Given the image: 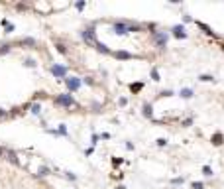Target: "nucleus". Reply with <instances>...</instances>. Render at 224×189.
Returning <instances> with one entry per match:
<instances>
[{
    "label": "nucleus",
    "mask_w": 224,
    "mask_h": 189,
    "mask_svg": "<svg viewBox=\"0 0 224 189\" xmlns=\"http://www.w3.org/2000/svg\"><path fill=\"white\" fill-rule=\"evenodd\" d=\"M171 183H173V185H179V183H183V177H175L173 181H171Z\"/></svg>",
    "instance_id": "obj_27"
},
{
    "label": "nucleus",
    "mask_w": 224,
    "mask_h": 189,
    "mask_svg": "<svg viewBox=\"0 0 224 189\" xmlns=\"http://www.w3.org/2000/svg\"><path fill=\"white\" fill-rule=\"evenodd\" d=\"M55 47H57V51H59V53H67V49H65V46H61V43H57Z\"/></svg>",
    "instance_id": "obj_24"
},
{
    "label": "nucleus",
    "mask_w": 224,
    "mask_h": 189,
    "mask_svg": "<svg viewBox=\"0 0 224 189\" xmlns=\"http://www.w3.org/2000/svg\"><path fill=\"white\" fill-rule=\"evenodd\" d=\"M203 173H205L206 177H211V176H212V170L208 168V165H205V168H203Z\"/></svg>",
    "instance_id": "obj_20"
},
{
    "label": "nucleus",
    "mask_w": 224,
    "mask_h": 189,
    "mask_svg": "<svg viewBox=\"0 0 224 189\" xmlns=\"http://www.w3.org/2000/svg\"><path fill=\"white\" fill-rule=\"evenodd\" d=\"M4 156H6V150H4V148H0V158H4Z\"/></svg>",
    "instance_id": "obj_32"
},
{
    "label": "nucleus",
    "mask_w": 224,
    "mask_h": 189,
    "mask_svg": "<svg viewBox=\"0 0 224 189\" xmlns=\"http://www.w3.org/2000/svg\"><path fill=\"white\" fill-rule=\"evenodd\" d=\"M153 38H155V41H157L159 47H165V46H167V34H163V32H153Z\"/></svg>",
    "instance_id": "obj_6"
},
{
    "label": "nucleus",
    "mask_w": 224,
    "mask_h": 189,
    "mask_svg": "<svg viewBox=\"0 0 224 189\" xmlns=\"http://www.w3.org/2000/svg\"><path fill=\"white\" fill-rule=\"evenodd\" d=\"M141 87H144V85H141V83H136V85L132 83V85H130V89H132L134 93H136V91H141Z\"/></svg>",
    "instance_id": "obj_18"
},
{
    "label": "nucleus",
    "mask_w": 224,
    "mask_h": 189,
    "mask_svg": "<svg viewBox=\"0 0 224 189\" xmlns=\"http://www.w3.org/2000/svg\"><path fill=\"white\" fill-rule=\"evenodd\" d=\"M222 49H224V46H222Z\"/></svg>",
    "instance_id": "obj_33"
},
{
    "label": "nucleus",
    "mask_w": 224,
    "mask_h": 189,
    "mask_svg": "<svg viewBox=\"0 0 224 189\" xmlns=\"http://www.w3.org/2000/svg\"><path fill=\"white\" fill-rule=\"evenodd\" d=\"M81 38H83L88 46H94V43H96V32H94V28L91 26V28H87V30H83V32H81Z\"/></svg>",
    "instance_id": "obj_1"
},
{
    "label": "nucleus",
    "mask_w": 224,
    "mask_h": 189,
    "mask_svg": "<svg viewBox=\"0 0 224 189\" xmlns=\"http://www.w3.org/2000/svg\"><path fill=\"white\" fill-rule=\"evenodd\" d=\"M179 94H181L183 99H191V97H193V91H191V89H181V93H179Z\"/></svg>",
    "instance_id": "obj_14"
},
{
    "label": "nucleus",
    "mask_w": 224,
    "mask_h": 189,
    "mask_svg": "<svg viewBox=\"0 0 224 189\" xmlns=\"http://www.w3.org/2000/svg\"><path fill=\"white\" fill-rule=\"evenodd\" d=\"M47 173H49V168H40V170H37V176H47Z\"/></svg>",
    "instance_id": "obj_17"
},
{
    "label": "nucleus",
    "mask_w": 224,
    "mask_h": 189,
    "mask_svg": "<svg viewBox=\"0 0 224 189\" xmlns=\"http://www.w3.org/2000/svg\"><path fill=\"white\" fill-rule=\"evenodd\" d=\"M40 111H41V105H37V103L32 105V112H34V114H40Z\"/></svg>",
    "instance_id": "obj_19"
},
{
    "label": "nucleus",
    "mask_w": 224,
    "mask_h": 189,
    "mask_svg": "<svg viewBox=\"0 0 224 189\" xmlns=\"http://www.w3.org/2000/svg\"><path fill=\"white\" fill-rule=\"evenodd\" d=\"M8 162H12V164H16L18 165V156H16V152H12V150H6V156H4Z\"/></svg>",
    "instance_id": "obj_8"
},
{
    "label": "nucleus",
    "mask_w": 224,
    "mask_h": 189,
    "mask_svg": "<svg viewBox=\"0 0 224 189\" xmlns=\"http://www.w3.org/2000/svg\"><path fill=\"white\" fill-rule=\"evenodd\" d=\"M22 46H35V40L34 38H24V40H20Z\"/></svg>",
    "instance_id": "obj_13"
},
{
    "label": "nucleus",
    "mask_w": 224,
    "mask_h": 189,
    "mask_svg": "<svg viewBox=\"0 0 224 189\" xmlns=\"http://www.w3.org/2000/svg\"><path fill=\"white\" fill-rule=\"evenodd\" d=\"M112 30H114V34H118V35H126L128 34V26H126V22H116V24L112 26Z\"/></svg>",
    "instance_id": "obj_4"
},
{
    "label": "nucleus",
    "mask_w": 224,
    "mask_h": 189,
    "mask_svg": "<svg viewBox=\"0 0 224 189\" xmlns=\"http://www.w3.org/2000/svg\"><path fill=\"white\" fill-rule=\"evenodd\" d=\"M65 85H67V89H69L71 93H73V91H79L81 79H79V77H65Z\"/></svg>",
    "instance_id": "obj_3"
},
{
    "label": "nucleus",
    "mask_w": 224,
    "mask_h": 189,
    "mask_svg": "<svg viewBox=\"0 0 224 189\" xmlns=\"http://www.w3.org/2000/svg\"><path fill=\"white\" fill-rule=\"evenodd\" d=\"M165 144H167L165 138H159V140H157V146H165Z\"/></svg>",
    "instance_id": "obj_28"
},
{
    "label": "nucleus",
    "mask_w": 224,
    "mask_h": 189,
    "mask_svg": "<svg viewBox=\"0 0 224 189\" xmlns=\"http://www.w3.org/2000/svg\"><path fill=\"white\" fill-rule=\"evenodd\" d=\"M49 71H51L55 77H59V79H63V77L67 75V67H63V65H51Z\"/></svg>",
    "instance_id": "obj_5"
},
{
    "label": "nucleus",
    "mask_w": 224,
    "mask_h": 189,
    "mask_svg": "<svg viewBox=\"0 0 224 189\" xmlns=\"http://www.w3.org/2000/svg\"><path fill=\"white\" fill-rule=\"evenodd\" d=\"M65 176H67V179H71V181H75V179H77V177H75V176H73V173H69V171H67V173H65Z\"/></svg>",
    "instance_id": "obj_31"
},
{
    "label": "nucleus",
    "mask_w": 224,
    "mask_h": 189,
    "mask_svg": "<svg viewBox=\"0 0 224 189\" xmlns=\"http://www.w3.org/2000/svg\"><path fill=\"white\" fill-rule=\"evenodd\" d=\"M144 116H152V105H144Z\"/></svg>",
    "instance_id": "obj_16"
},
{
    "label": "nucleus",
    "mask_w": 224,
    "mask_h": 189,
    "mask_svg": "<svg viewBox=\"0 0 224 189\" xmlns=\"http://www.w3.org/2000/svg\"><path fill=\"white\" fill-rule=\"evenodd\" d=\"M197 26L200 28V30H205V34H208V35H214V32L211 30V28H208L206 24H203V22H197Z\"/></svg>",
    "instance_id": "obj_10"
},
{
    "label": "nucleus",
    "mask_w": 224,
    "mask_h": 189,
    "mask_svg": "<svg viewBox=\"0 0 224 189\" xmlns=\"http://www.w3.org/2000/svg\"><path fill=\"white\" fill-rule=\"evenodd\" d=\"M94 47L99 49V51H102V53H110V49L104 46V43H100V41H96V43H94Z\"/></svg>",
    "instance_id": "obj_11"
},
{
    "label": "nucleus",
    "mask_w": 224,
    "mask_h": 189,
    "mask_svg": "<svg viewBox=\"0 0 224 189\" xmlns=\"http://www.w3.org/2000/svg\"><path fill=\"white\" fill-rule=\"evenodd\" d=\"M222 140H224V138H222V134H214V136H212V144H214V146H220V144H222Z\"/></svg>",
    "instance_id": "obj_12"
},
{
    "label": "nucleus",
    "mask_w": 224,
    "mask_h": 189,
    "mask_svg": "<svg viewBox=\"0 0 224 189\" xmlns=\"http://www.w3.org/2000/svg\"><path fill=\"white\" fill-rule=\"evenodd\" d=\"M199 79L200 81H214V77H211V75H200Z\"/></svg>",
    "instance_id": "obj_23"
},
{
    "label": "nucleus",
    "mask_w": 224,
    "mask_h": 189,
    "mask_svg": "<svg viewBox=\"0 0 224 189\" xmlns=\"http://www.w3.org/2000/svg\"><path fill=\"white\" fill-rule=\"evenodd\" d=\"M75 6H77V10H83V8H85V2H77Z\"/></svg>",
    "instance_id": "obj_30"
},
{
    "label": "nucleus",
    "mask_w": 224,
    "mask_h": 189,
    "mask_svg": "<svg viewBox=\"0 0 224 189\" xmlns=\"http://www.w3.org/2000/svg\"><path fill=\"white\" fill-rule=\"evenodd\" d=\"M114 55L118 57V59H132V57H134V55H132V53H128V51H116Z\"/></svg>",
    "instance_id": "obj_9"
},
{
    "label": "nucleus",
    "mask_w": 224,
    "mask_h": 189,
    "mask_svg": "<svg viewBox=\"0 0 224 189\" xmlns=\"http://www.w3.org/2000/svg\"><path fill=\"white\" fill-rule=\"evenodd\" d=\"M152 77H153V81H159V73H157V69H152Z\"/></svg>",
    "instance_id": "obj_25"
},
{
    "label": "nucleus",
    "mask_w": 224,
    "mask_h": 189,
    "mask_svg": "<svg viewBox=\"0 0 224 189\" xmlns=\"http://www.w3.org/2000/svg\"><path fill=\"white\" fill-rule=\"evenodd\" d=\"M24 65H26V67H35V61H34V59H26Z\"/></svg>",
    "instance_id": "obj_21"
},
{
    "label": "nucleus",
    "mask_w": 224,
    "mask_h": 189,
    "mask_svg": "<svg viewBox=\"0 0 224 189\" xmlns=\"http://www.w3.org/2000/svg\"><path fill=\"white\" fill-rule=\"evenodd\" d=\"M10 49H12L10 43H0V53H8Z\"/></svg>",
    "instance_id": "obj_15"
},
{
    "label": "nucleus",
    "mask_w": 224,
    "mask_h": 189,
    "mask_svg": "<svg viewBox=\"0 0 224 189\" xmlns=\"http://www.w3.org/2000/svg\"><path fill=\"white\" fill-rule=\"evenodd\" d=\"M6 116H8V112H6L4 108H0V118H6Z\"/></svg>",
    "instance_id": "obj_29"
},
{
    "label": "nucleus",
    "mask_w": 224,
    "mask_h": 189,
    "mask_svg": "<svg viewBox=\"0 0 224 189\" xmlns=\"http://www.w3.org/2000/svg\"><path fill=\"white\" fill-rule=\"evenodd\" d=\"M173 35H175V38H187V34H185V28L183 26H175L173 28Z\"/></svg>",
    "instance_id": "obj_7"
},
{
    "label": "nucleus",
    "mask_w": 224,
    "mask_h": 189,
    "mask_svg": "<svg viewBox=\"0 0 224 189\" xmlns=\"http://www.w3.org/2000/svg\"><path fill=\"white\" fill-rule=\"evenodd\" d=\"M191 187H193V189H203L205 185H203V183H200V181H195V183H193Z\"/></svg>",
    "instance_id": "obj_26"
},
{
    "label": "nucleus",
    "mask_w": 224,
    "mask_h": 189,
    "mask_svg": "<svg viewBox=\"0 0 224 189\" xmlns=\"http://www.w3.org/2000/svg\"><path fill=\"white\" fill-rule=\"evenodd\" d=\"M57 134H63V136H67V128H65V124H61V126H59Z\"/></svg>",
    "instance_id": "obj_22"
},
{
    "label": "nucleus",
    "mask_w": 224,
    "mask_h": 189,
    "mask_svg": "<svg viewBox=\"0 0 224 189\" xmlns=\"http://www.w3.org/2000/svg\"><path fill=\"white\" fill-rule=\"evenodd\" d=\"M55 105H59V106H75V99L69 93H63V94H59V97L55 99Z\"/></svg>",
    "instance_id": "obj_2"
}]
</instances>
